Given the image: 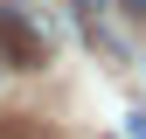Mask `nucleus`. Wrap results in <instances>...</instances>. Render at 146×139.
I'll use <instances>...</instances> for the list:
<instances>
[{"mask_svg": "<svg viewBox=\"0 0 146 139\" xmlns=\"http://www.w3.org/2000/svg\"><path fill=\"white\" fill-rule=\"evenodd\" d=\"M49 49H56V21H49L42 7L0 0V63H7V70H42Z\"/></svg>", "mask_w": 146, "mask_h": 139, "instance_id": "nucleus-1", "label": "nucleus"}, {"mask_svg": "<svg viewBox=\"0 0 146 139\" xmlns=\"http://www.w3.org/2000/svg\"><path fill=\"white\" fill-rule=\"evenodd\" d=\"M70 7H77V14H90V21H104V7H111V0H70Z\"/></svg>", "mask_w": 146, "mask_h": 139, "instance_id": "nucleus-2", "label": "nucleus"}, {"mask_svg": "<svg viewBox=\"0 0 146 139\" xmlns=\"http://www.w3.org/2000/svg\"><path fill=\"white\" fill-rule=\"evenodd\" d=\"M125 139H146V111H132V118H125Z\"/></svg>", "mask_w": 146, "mask_h": 139, "instance_id": "nucleus-3", "label": "nucleus"}, {"mask_svg": "<svg viewBox=\"0 0 146 139\" xmlns=\"http://www.w3.org/2000/svg\"><path fill=\"white\" fill-rule=\"evenodd\" d=\"M125 7H132V14H146V0H125Z\"/></svg>", "mask_w": 146, "mask_h": 139, "instance_id": "nucleus-4", "label": "nucleus"}, {"mask_svg": "<svg viewBox=\"0 0 146 139\" xmlns=\"http://www.w3.org/2000/svg\"><path fill=\"white\" fill-rule=\"evenodd\" d=\"M139 70H146V63H139Z\"/></svg>", "mask_w": 146, "mask_h": 139, "instance_id": "nucleus-5", "label": "nucleus"}]
</instances>
